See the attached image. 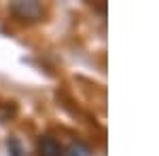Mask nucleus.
Returning a JSON list of instances; mask_svg holds the SVG:
<instances>
[{"instance_id": "f257e3e1", "label": "nucleus", "mask_w": 159, "mask_h": 156, "mask_svg": "<svg viewBox=\"0 0 159 156\" xmlns=\"http://www.w3.org/2000/svg\"><path fill=\"white\" fill-rule=\"evenodd\" d=\"M9 11H11L19 21L34 23V21H40V19H43L45 6H43L38 0H15V2L9 4Z\"/></svg>"}, {"instance_id": "f03ea898", "label": "nucleus", "mask_w": 159, "mask_h": 156, "mask_svg": "<svg viewBox=\"0 0 159 156\" xmlns=\"http://www.w3.org/2000/svg\"><path fill=\"white\" fill-rule=\"evenodd\" d=\"M38 156H64V148L60 145V141L51 135H43L36 144Z\"/></svg>"}, {"instance_id": "7ed1b4c3", "label": "nucleus", "mask_w": 159, "mask_h": 156, "mask_svg": "<svg viewBox=\"0 0 159 156\" xmlns=\"http://www.w3.org/2000/svg\"><path fill=\"white\" fill-rule=\"evenodd\" d=\"M64 156H89V150L83 144H72Z\"/></svg>"}, {"instance_id": "20e7f679", "label": "nucleus", "mask_w": 159, "mask_h": 156, "mask_svg": "<svg viewBox=\"0 0 159 156\" xmlns=\"http://www.w3.org/2000/svg\"><path fill=\"white\" fill-rule=\"evenodd\" d=\"M7 145H9V154H11V156H25V154H24V148H21V144H19L15 137H11Z\"/></svg>"}]
</instances>
